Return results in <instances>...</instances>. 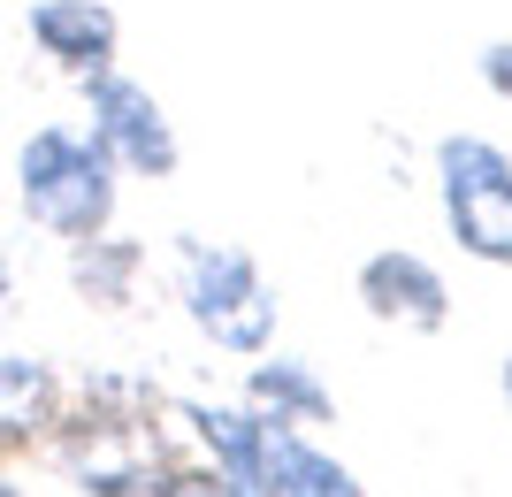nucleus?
I'll list each match as a JSON object with an SVG mask.
<instances>
[{
    "label": "nucleus",
    "mask_w": 512,
    "mask_h": 497,
    "mask_svg": "<svg viewBox=\"0 0 512 497\" xmlns=\"http://www.w3.org/2000/svg\"><path fill=\"white\" fill-rule=\"evenodd\" d=\"M16 199L23 215L54 230V238H100L107 215H115V153L92 138V130H69V123H46L23 138L16 153Z\"/></svg>",
    "instance_id": "nucleus-1"
},
{
    "label": "nucleus",
    "mask_w": 512,
    "mask_h": 497,
    "mask_svg": "<svg viewBox=\"0 0 512 497\" xmlns=\"http://www.w3.org/2000/svg\"><path fill=\"white\" fill-rule=\"evenodd\" d=\"M176 260H184V314L199 322V337H214L222 352H268L276 291L260 276V260L214 238H184Z\"/></svg>",
    "instance_id": "nucleus-2"
},
{
    "label": "nucleus",
    "mask_w": 512,
    "mask_h": 497,
    "mask_svg": "<svg viewBox=\"0 0 512 497\" xmlns=\"http://www.w3.org/2000/svg\"><path fill=\"white\" fill-rule=\"evenodd\" d=\"M62 467L85 497H153L161 490V429L138 413H115V383L92 390V406L62 421Z\"/></svg>",
    "instance_id": "nucleus-3"
},
{
    "label": "nucleus",
    "mask_w": 512,
    "mask_h": 497,
    "mask_svg": "<svg viewBox=\"0 0 512 497\" xmlns=\"http://www.w3.org/2000/svg\"><path fill=\"white\" fill-rule=\"evenodd\" d=\"M436 192H444V222L459 253L512 268V153L490 138H444L436 146Z\"/></svg>",
    "instance_id": "nucleus-4"
},
{
    "label": "nucleus",
    "mask_w": 512,
    "mask_h": 497,
    "mask_svg": "<svg viewBox=\"0 0 512 497\" xmlns=\"http://www.w3.org/2000/svg\"><path fill=\"white\" fill-rule=\"evenodd\" d=\"M85 100H92V138L115 153V169L176 176L184 153H176V130H169V115H161V100H153L146 85H130V77H115V69H100V77H85Z\"/></svg>",
    "instance_id": "nucleus-5"
},
{
    "label": "nucleus",
    "mask_w": 512,
    "mask_h": 497,
    "mask_svg": "<svg viewBox=\"0 0 512 497\" xmlns=\"http://www.w3.org/2000/svg\"><path fill=\"white\" fill-rule=\"evenodd\" d=\"M360 299H367V314H375V322L421 329V337L451 322V291H444V276H436L421 253H375V260L360 268Z\"/></svg>",
    "instance_id": "nucleus-6"
},
{
    "label": "nucleus",
    "mask_w": 512,
    "mask_h": 497,
    "mask_svg": "<svg viewBox=\"0 0 512 497\" xmlns=\"http://www.w3.org/2000/svg\"><path fill=\"white\" fill-rule=\"evenodd\" d=\"M31 39L69 69V77H100L115 62V39H123V23L107 0H31Z\"/></svg>",
    "instance_id": "nucleus-7"
},
{
    "label": "nucleus",
    "mask_w": 512,
    "mask_h": 497,
    "mask_svg": "<svg viewBox=\"0 0 512 497\" xmlns=\"http://www.w3.org/2000/svg\"><path fill=\"white\" fill-rule=\"evenodd\" d=\"M260 497H367L360 475L329 459L321 444H306L291 421H268V444H260Z\"/></svg>",
    "instance_id": "nucleus-8"
},
{
    "label": "nucleus",
    "mask_w": 512,
    "mask_h": 497,
    "mask_svg": "<svg viewBox=\"0 0 512 497\" xmlns=\"http://www.w3.org/2000/svg\"><path fill=\"white\" fill-rule=\"evenodd\" d=\"M184 421H192V436L214 452V467H222L237 490H253V497H260V444H268V413L207 406V398H192V406H184Z\"/></svg>",
    "instance_id": "nucleus-9"
},
{
    "label": "nucleus",
    "mask_w": 512,
    "mask_h": 497,
    "mask_svg": "<svg viewBox=\"0 0 512 497\" xmlns=\"http://www.w3.org/2000/svg\"><path fill=\"white\" fill-rule=\"evenodd\" d=\"M62 421V383L46 360H16V352H0V452L8 444H31Z\"/></svg>",
    "instance_id": "nucleus-10"
},
{
    "label": "nucleus",
    "mask_w": 512,
    "mask_h": 497,
    "mask_svg": "<svg viewBox=\"0 0 512 497\" xmlns=\"http://www.w3.org/2000/svg\"><path fill=\"white\" fill-rule=\"evenodd\" d=\"M245 390H253V413L291 421V429H306V421H329V413H337V398L321 390V375L306 368V360H260Z\"/></svg>",
    "instance_id": "nucleus-11"
},
{
    "label": "nucleus",
    "mask_w": 512,
    "mask_h": 497,
    "mask_svg": "<svg viewBox=\"0 0 512 497\" xmlns=\"http://www.w3.org/2000/svg\"><path fill=\"white\" fill-rule=\"evenodd\" d=\"M161 497H253V490H237V482L214 467V475H169V482H161Z\"/></svg>",
    "instance_id": "nucleus-12"
},
{
    "label": "nucleus",
    "mask_w": 512,
    "mask_h": 497,
    "mask_svg": "<svg viewBox=\"0 0 512 497\" xmlns=\"http://www.w3.org/2000/svg\"><path fill=\"white\" fill-rule=\"evenodd\" d=\"M482 85H490L497 100H512V39L505 46H482Z\"/></svg>",
    "instance_id": "nucleus-13"
},
{
    "label": "nucleus",
    "mask_w": 512,
    "mask_h": 497,
    "mask_svg": "<svg viewBox=\"0 0 512 497\" xmlns=\"http://www.w3.org/2000/svg\"><path fill=\"white\" fill-rule=\"evenodd\" d=\"M8 291H16V276H8V260H0V314H8Z\"/></svg>",
    "instance_id": "nucleus-14"
},
{
    "label": "nucleus",
    "mask_w": 512,
    "mask_h": 497,
    "mask_svg": "<svg viewBox=\"0 0 512 497\" xmlns=\"http://www.w3.org/2000/svg\"><path fill=\"white\" fill-rule=\"evenodd\" d=\"M0 497H23V490H16V482H8V475H0Z\"/></svg>",
    "instance_id": "nucleus-15"
},
{
    "label": "nucleus",
    "mask_w": 512,
    "mask_h": 497,
    "mask_svg": "<svg viewBox=\"0 0 512 497\" xmlns=\"http://www.w3.org/2000/svg\"><path fill=\"white\" fill-rule=\"evenodd\" d=\"M505 398H512V352H505Z\"/></svg>",
    "instance_id": "nucleus-16"
}]
</instances>
